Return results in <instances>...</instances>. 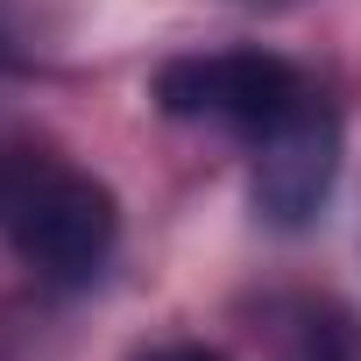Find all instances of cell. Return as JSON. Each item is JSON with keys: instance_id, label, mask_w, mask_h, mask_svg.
<instances>
[{"instance_id": "obj_4", "label": "cell", "mask_w": 361, "mask_h": 361, "mask_svg": "<svg viewBox=\"0 0 361 361\" xmlns=\"http://www.w3.org/2000/svg\"><path fill=\"white\" fill-rule=\"evenodd\" d=\"M283 361H361V347H354V333L340 319H298Z\"/></svg>"}, {"instance_id": "obj_1", "label": "cell", "mask_w": 361, "mask_h": 361, "mask_svg": "<svg viewBox=\"0 0 361 361\" xmlns=\"http://www.w3.org/2000/svg\"><path fill=\"white\" fill-rule=\"evenodd\" d=\"M0 234L43 283L78 290L106 269L121 213L99 177H85L43 149H15V156H0Z\"/></svg>"}, {"instance_id": "obj_3", "label": "cell", "mask_w": 361, "mask_h": 361, "mask_svg": "<svg viewBox=\"0 0 361 361\" xmlns=\"http://www.w3.org/2000/svg\"><path fill=\"white\" fill-rule=\"evenodd\" d=\"M248 149H255V213L269 227H283V234L312 227L326 192H333V170H340V121H333V106L312 92L305 106H290Z\"/></svg>"}, {"instance_id": "obj_2", "label": "cell", "mask_w": 361, "mask_h": 361, "mask_svg": "<svg viewBox=\"0 0 361 361\" xmlns=\"http://www.w3.org/2000/svg\"><path fill=\"white\" fill-rule=\"evenodd\" d=\"M156 99L177 121H213V128H234L241 142H255L290 106H305L312 85H305L298 64H283L269 50H213V57L163 64L156 71Z\"/></svg>"}, {"instance_id": "obj_5", "label": "cell", "mask_w": 361, "mask_h": 361, "mask_svg": "<svg viewBox=\"0 0 361 361\" xmlns=\"http://www.w3.org/2000/svg\"><path fill=\"white\" fill-rule=\"evenodd\" d=\"M142 361H220L213 347H156V354H142Z\"/></svg>"}]
</instances>
